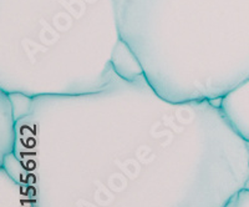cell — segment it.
<instances>
[{
	"label": "cell",
	"instance_id": "obj_2",
	"mask_svg": "<svg viewBox=\"0 0 249 207\" xmlns=\"http://www.w3.org/2000/svg\"><path fill=\"white\" fill-rule=\"evenodd\" d=\"M121 41L153 90L218 102L249 79V0H113Z\"/></svg>",
	"mask_w": 249,
	"mask_h": 207
},
{
	"label": "cell",
	"instance_id": "obj_6",
	"mask_svg": "<svg viewBox=\"0 0 249 207\" xmlns=\"http://www.w3.org/2000/svg\"><path fill=\"white\" fill-rule=\"evenodd\" d=\"M15 117L10 95L1 91V159L13 152Z\"/></svg>",
	"mask_w": 249,
	"mask_h": 207
},
{
	"label": "cell",
	"instance_id": "obj_3",
	"mask_svg": "<svg viewBox=\"0 0 249 207\" xmlns=\"http://www.w3.org/2000/svg\"><path fill=\"white\" fill-rule=\"evenodd\" d=\"M113 0H0V90L81 95L116 76Z\"/></svg>",
	"mask_w": 249,
	"mask_h": 207
},
{
	"label": "cell",
	"instance_id": "obj_4",
	"mask_svg": "<svg viewBox=\"0 0 249 207\" xmlns=\"http://www.w3.org/2000/svg\"><path fill=\"white\" fill-rule=\"evenodd\" d=\"M218 108L232 130L249 144V79L224 95Z\"/></svg>",
	"mask_w": 249,
	"mask_h": 207
},
{
	"label": "cell",
	"instance_id": "obj_5",
	"mask_svg": "<svg viewBox=\"0 0 249 207\" xmlns=\"http://www.w3.org/2000/svg\"><path fill=\"white\" fill-rule=\"evenodd\" d=\"M0 196L1 207H35L25 188L3 168H0Z\"/></svg>",
	"mask_w": 249,
	"mask_h": 207
},
{
	"label": "cell",
	"instance_id": "obj_1",
	"mask_svg": "<svg viewBox=\"0 0 249 207\" xmlns=\"http://www.w3.org/2000/svg\"><path fill=\"white\" fill-rule=\"evenodd\" d=\"M0 161L35 207H223L249 181V144L218 102L163 99L143 75L81 95H10Z\"/></svg>",
	"mask_w": 249,
	"mask_h": 207
},
{
	"label": "cell",
	"instance_id": "obj_7",
	"mask_svg": "<svg viewBox=\"0 0 249 207\" xmlns=\"http://www.w3.org/2000/svg\"><path fill=\"white\" fill-rule=\"evenodd\" d=\"M223 207H249V188H243L237 191Z\"/></svg>",
	"mask_w": 249,
	"mask_h": 207
}]
</instances>
